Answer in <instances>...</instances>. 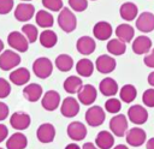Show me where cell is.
I'll list each match as a JSON object with an SVG mask.
<instances>
[{"label":"cell","instance_id":"1","mask_svg":"<svg viewBox=\"0 0 154 149\" xmlns=\"http://www.w3.org/2000/svg\"><path fill=\"white\" fill-rule=\"evenodd\" d=\"M58 24L65 32H72L77 26V18L69 7H63L58 14Z\"/></svg>","mask_w":154,"mask_h":149},{"label":"cell","instance_id":"2","mask_svg":"<svg viewBox=\"0 0 154 149\" xmlns=\"http://www.w3.org/2000/svg\"><path fill=\"white\" fill-rule=\"evenodd\" d=\"M32 71L34 73L41 78V79H46L52 74L53 71V64L52 61L46 58V56H41L37 58L34 62H32Z\"/></svg>","mask_w":154,"mask_h":149},{"label":"cell","instance_id":"3","mask_svg":"<svg viewBox=\"0 0 154 149\" xmlns=\"http://www.w3.org/2000/svg\"><path fill=\"white\" fill-rule=\"evenodd\" d=\"M20 55L12 50V49H6L0 54V68L4 71H10L17 67L20 64Z\"/></svg>","mask_w":154,"mask_h":149},{"label":"cell","instance_id":"4","mask_svg":"<svg viewBox=\"0 0 154 149\" xmlns=\"http://www.w3.org/2000/svg\"><path fill=\"white\" fill-rule=\"evenodd\" d=\"M7 43L11 48L20 53L26 52L29 48V41L20 31H11L7 36Z\"/></svg>","mask_w":154,"mask_h":149},{"label":"cell","instance_id":"5","mask_svg":"<svg viewBox=\"0 0 154 149\" xmlns=\"http://www.w3.org/2000/svg\"><path fill=\"white\" fill-rule=\"evenodd\" d=\"M106 119V113L102 107L100 106H91L85 112V121L89 126L97 127L100 126Z\"/></svg>","mask_w":154,"mask_h":149},{"label":"cell","instance_id":"6","mask_svg":"<svg viewBox=\"0 0 154 149\" xmlns=\"http://www.w3.org/2000/svg\"><path fill=\"white\" fill-rule=\"evenodd\" d=\"M111 132L117 137H123L128 132V118L124 114H116L109 120Z\"/></svg>","mask_w":154,"mask_h":149},{"label":"cell","instance_id":"7","mask_svg":"<svg viewBox=\"0 0 154 149\" xmlns=\"http://www.w3.org/2000/svg\"><path fill=\"white\" fill-rule=\"evenodd\" d=\"M128 118L135 125H142L148 120V112L141 105H132L128 109Z\"/></svg>","mask_w":154,"mask_h":149},{"label":"cell","instance_id":"8","mask_svg":"<svg viewBox=\"0 0 154 149\" xmlns=\"http://www.w3.org/2000/svg\"><path fill=\"white\" fill-rule=\"evenodd\" d=\"M77 96H78V101L82 105L90 106L91 103L95 102L96 96H97V91H96V88L94 85L83 84L82 88L79 89V91L77 93Z\"/></svg>","mask_w":154,"mask_h":149},{"label":"cell","instance_id":"9","mask_svg":"<svg viewBox=\"0 0 154 149\" xmlns=\"http://www.w3.org/2000/svg\"><path fill=\"white\" fill-rule=\"evenodd\" d=\"M78 112H79V103L75 97L67 96L63 100V103L60 105V113L65 118H73L78 114Z\"/></svg>","mask_w":154,"mask_h":149},{"label":"cell","instance_id":"10","mask_svg":"<svg viewBox=\"0 0 154 149\" xmlns=\"http://www.w3.org/2000/svg\"><path fill=\"white\" fill-rule=\"evenodd\" d=\"M125 138H126V143L129 145L140 147L146 142L147 135H146V131L141 127H131L130 130H128Z\"/></svg>","mask_w":154,"mask_h":149},{"label":"cell","instance_id":"11","mask_svg":"<svg viewBox=\"0 0 154 149\" xmlns=\"http://www.w3.org/2000/svg\"><path fill=\"white\" fill-rule=\"evenodd\" d=\"M116 66H117L116 59L111 55H107V54L100 55L95 61L96 70L100 73H103V74H107V73H111L112 71H114Z\"/></svg>","mask_w":154,"mask_h":149},{"label":"cell","instance_id":"12","mask_svg":"<svg viewBox=\"0 0 154 149\" xmlns=\"http://www.w3.org/2000/svg\"><path fill=\"white\" fill-rule=\"evenodd\" d=\"M60 105V95L58 91L55 90H48L43 94L42 99H41V106L43 107V109L52 112L55 111Z\"/></svg>","mask_w":154,"mask_h":149},{"label":"cell","instance_id":"13","mask_svg":"<svg viewBox=\"0 0 154 149\" xmlns=\"http://www.w3.org/2000/svg\"><path fill=\"white\" fill-rule=\"evenodd\" d=\"M31 118L25 112H14L10 118V124L14 130L23 131L30 126Z\"/></svg>","mask_w":154,"mask_h":149},{"label":"cell","instance_id":"14","mask_svg":"<svg viewBox=\"0 0 154 149\" xmlns=\"http://www.w3.org/2000/svg\"><path fill=\"white\" fill-rule=\"evenodd\" d=\"M35 14V6L29 2H20L14 8V18L19 22H28Z\"/></svg>","mask_w":154,"mask_h":149},{"label":"cell","instance_id":"15","mask_svg":"<svg viewBox=\"0 0 154 149\" xmlns=\"http://www.w3.org/2000/svg\"><path fill=\"white\" fill-rule=\"evenodd\" d=\"M66 132H67V136L72 139V141H82L87 136V127L81 121H72L67 125V129H66Z\"/></svg>","mask_w":154,"mask_h":149},{"label":"cell","instance_id":"16","mask_svg":"<svg viewBox=\"0 0 154 149\" xmlns=\"http://www.w3.org/2000/svg\"><path fill=\"white\" fill-rule=\"evenodd\" d=\"M136 28L141 32H150L154 30V14L150 12H142L136 18Z\"/></svg>","mask_w":154,"mask_h":149},{"label":"cell","instance_id":"17","mask_svg":"<svg viewBox=\"0 0 154 149\" xmlns=\"http://www.w3.org/2000/svg\"><path fill=\"white\" fill-rule=\"evenodd\" d=\"M36 137L41 143H51L55 137V127L51 123H43L37 127Z\"/></svg>","mask_w":154,"mask_h":149},{"label":"cell","instance_id":"18","mask_svg":"<svg viewBox=\"0 0 154 149\" xmlns=\"http://www.w3.org/2000/svg\"><path fill=\"white\" fill-rule=\"evenodd\" d=\"M112 32H113V29H112V25L106 22V20H100L97 22L94 28H93V35L100 40V41H106V40H109L111 36H112Z\"/></svg>","mask_w":154,"mask_h":149},{"label":"cell","instance_id":"19","mask_svg":"<svg viewBox=\"0 0 154 149\" xmlns=\"http://www.w3.org/2000/svg\"><path fill=\"white\" fill-rule=\"evenodd\" d=\"M150 48H152V40L148 36H144V35L137 36L132 42V50L135 54H138V55L148 54Z\"/></svg>","mask_w":154,"mask_h":149},{"label":"cell","instance_id":"20","mask_svg":"<svg viewBox=\"0 0 154 149\" xmlns=\"http://www.w3.org/2000/svg\"><path fill=\"white\" fill-rule=\"evenodd\" d=\"M76 48H77L78 53H81L82 55H89V54H91L95 50L96 43H95L93 37H90V36H82V37H79L77 40Z\"/></svg>","mask_w":154,"mask_h":149},{"label":"cell","instance_id":"21","mask_svg":"<svg viewBox=\"0 0 154 149\" xmlns=\"http://www.w3.org/2000/svg\"><path fill=\"white\" fill-rule=\"evenodd\" d=\"M99 89H100V91H101L102 95L109 96V97H113V96L117 95L118 91H119L118 83H117L113 78H111V77L103 78V79L100 82V84H99Z\"/></svg>","mask_w":154,"mask_h":149},{"label":"cell","instance_id":"22","mask_svg":"<svg viewBox=\"0 0 154 149\" xmlns=\"http://www.w3.org/2000/svg\"><path fill=\"white\" fill-rule=\"evenodd\" d=\"M23 96L29 102H36L42 97V87L37 83L26 84L23 89Z\"/></svg>","mask_w":154,"mask_h":149},{"label":"cell","instance_id":"23","mask_svg":"<svg viewBox=\"0 0 154 149\" xmlns=\"http://www.w3.org/2000/svg\"><path fill=\"white\" fill-rule=\"evenodd\" d=\"M95 145L99 149H111L114 145V136L112 132L102 130L95 137Z\"/></svg>","mask_w":154,"mask_h":149},{"label":"cell","instance_id":"24","mask_svg":"<svg viewBox=\"0 0 154 149\" xmlns=\"http://www.w3.org/2000/svg\"><path fill=\"white\" fill-rule=\"evenodd\" d=\"M28 145V138L22 132H14L6 141L7 149H25Z\"/></svg>","mask_w":154,"mask_h":149},{"label":"cell","instance_id":"25","mask_svg":"<svg viewBox=\"0 0 154 149\" xmlns=\"http://www.w3.org/2000/svg\"><path fill=\"white\" fill-rule=\"evenodd\" d=\"M10 81L16 85H24L30 81V72L26 67L14 68L10 73Z\"/></svg>","mask_w":154,"mask_h":149},{"label":"cell","instance_id":"26","mask_svg":"<svg viewBox=\"0 0 154 149\" xmlns=\"http://www.w3.org/2000/svg\"><path fill=\"white\" fill-rule=\"evenodd\" d=\"M119 13H120V17L124 20L131 22V20H134L135 18L138 17V8H137L136 4L131 2V1H126L120 6Z\"/></svg>","mask_w":154,"mask_h":149},{"label":"cell","instance_id":"27","mask_svg":"<svg viewBox=\"0 0 154 149\" xmlns=\"http://www.w3.org/2000/svg\"><path fill=\"white\" fill-rule=\"evenodd\" d=\"M94 67H95V64L90 59L82 58L76 64V72L81 77H90L94 72Z\"/></svg>","mask_w":154,"mask_h":149},{"label":"cell","instance_id":"28","mask_svg":"<svg viewBox=\"0 0 154 149\" xmlns=\"http://www.w3.org/2000/svg\"><path fill=\"white\" fill-rule=\"evenodd\" d=\"M116 36H117V38H119L120 41H123L125 43L130 42V41H132V38L135 36V29L130 24H126V23L119 24L116 29Z\"/></svg>","mask_w":154,"mask_h":149},{"label":"cell","instance_id":"29","mask_svg":"<svg viewBox=\"0 0 154 149\" xmlns=\"http://www.w3.org/2000/svg\"><path fill=\"white\" fill-rule=\"evenodd\" d=\"M35 20H36V24L43 29H49L54 24V18H53L52 13L46 10L37 11L35 14Z\"/></svg>","mask_w":154,"mask_h":149},{"label":"cell","instance_id":"30","mask_svg":"<svg viewBox=\"0 0 154 149\" xmlns=\"http://www.w3.org/2000/svg\"><path fill=\"white\" fill-rule=\"evenodd\" d=\"M38 40H40L41 46H43L45 48H53L57 44V42H58V36H57V34L53 30L45 29L40 34Z\"/></svg>","mask_w":154,"mask_h":149},{"label":"cell","instance_id":"31","mask_svg":"<svg viewBox=\"0 0 154 149\" xmlns=\"http://www.w3.org/2000/svg\"><path fill=\"white\" fill-rule=\"evenodd\" d=\"M83 82L82 78L78 76H69L64 81V90L67 94H77L82 88Z\"/></svg>","mask_w":154,"mask_h":149},{"label":"cell","instance_id":"32","mask_svg":"<svg viewBox=\"0 0 154 149\" xmlns=\"http://www.w3.org/2000/svg\"><path fill=\"white\" fill-rule=\"evenodd\" d=\"M106 48H107L108 53L112 55H123L126 52L125 42L120 41L119 38H109Z\"/></svg>","mask_w":154,"mask_h":149},{"label":"cell","instance_id":"33","mask_svg":"<svg viewBox=\"0 0 154 149\" xmlns=\"http://www.w3.org/2000/svg\"><path fill=\"white\" fill-rule=\"evenodd\" d=\"M54 65L61 72H69L73 66V59L69 54H59L55 58Z\"/></svg>","mask_w":154,"mask_h":149},{"label":"cell","instance_id":"34","mask_svg":"<svg viewBox=\"0 0 154 149\" xmlns=\"http://www.w3.org/2000/svg\"><path fill=\"white\" fill-rule=\"evenodd\" d=\"M136 96H137V90L132 84H125L120 88L119 97L123 102L130 103L136 99Z\"/></svg>","mask_w":154,"mask_h":149},{"label":"cell","instance_id":"35","mask_svg":"<svg viewBox=\"0 0 154 149\" xmlns=\"http://www.w3.org/2000/svg\"><path fill=\"white\" fill-rule=\"evenodd\" d=\"M22 32H23L24 36L28 38L29 43L36 42V40H37V37H38L37 26H35L34 24H24V25L22 26Z\"/></svg>","mask_w":154,"mask_h":149},{"label":"cell","instance_id":"36","mask_svg":"<svg viewBox=\"0 0 154 149\" xmlns=\"http://www.w3.org/2000/svg\"><path fill=\"white\" fill-rule=\"evenodd\" d=\"M105 109H106L108 113L117 114V113L122 109L120 100H119V99H116V97H111V99H108V100L105 102Z\"/></svg>","mask_w":154,"mask_h":149},{"label":"cell","instance_id":"37","mask_svg":"<svg viewBox=\"0 0 154 149\" xmlns=\"http://www.w3.org/2000/svg\"><path fill=\"white\" fill-rule=\"evenodd\" d=\"M42 5L43 7L53 12H60L64 7L63 0H42Z\"/></svg>","mask_w":154,"mask_h":149},{"label":"cell","instance_id":"38","mask_svg":"<svg viewBox=\"0 0 154 149\" xmlns=\"http://www.w3.org/2000/svg\"><path fill=\"white\" fill-rule=\"evenodd\" d=\"M69 6L76 12H83L88 7V0H69Z\"/></svg>","mask_w":154,"mask_h":149},{"label":"cell","instance_id":"39","mask_svg":"<svg viewBox=\"0 0 154 149\" xmlns=\"http://www.w3.org/2000/svg\"><path fill=\"white\" fill-rule=\"evenodd\" d=\"M142 102L147 107H154V88L144 90V93L142 94Z\"/></svg>","mask_w":154,"mask_h":149},{"label":"cell","instance_id":"40","mask_svg":"<svg viewBox=\"0 0 154 149\" xmlns=\"http://www.w3.org/2000/svg\"><path fill=\"white\" fill-rule=\"evenodd\" d=\"M11 93V84L5 79L0 77V99H5Z\"/></svg>","mask_w":154,"mask_h":149},{"label":"cell","instance_id":"41","mask_svg":"<svg viewBox=\"0 0 154 149\" xmlns=\"http://www.w3.org/2000/svg\"><path fill=\"white\" fill-rule=\"evenodd\" d=\"M13 0H0V14H7L13 8Z\"/></svg>","mask_w":154,"mask_h":149},{"label":"cell","instance_id":"42","mask_svg":"<svg viewBox=\"0 0 154 149\" xmlns=\"http://www.w3.org/2000/svg\"><path fill=\"white\" fill-rule=\"evenodd\" d=\"M143 62L146 64V66H148V67H152V68H154V48L144 56V59H143Z\"/></svg>","mask_w":154,"mask_h":149},{"label":"cell","instance_id":"43","mask_svg":"<svg viewBox=\"0 0 154 149\" xmlns=\"http://www.w3.org/2000/svg\"><path fill=\"white\" fill-rule=\"evenodd\" d=\"M8 113H10V108L6 103L1 102L0 101V121L5 120L7 117H8Z\"/></svg>","mask_w":154,"mask_h":149},{"label":"cell","instance_id":"44","mask_svg":"<svg viewBox=\"0 0 154 149\" xmlns=\"http://www.w3.org/2000/svg\"><path fill=\"white\" fill-rule=\"evenodd\" d=\"M8 136V129L6 127V125L0 124V143L4 142Z\"/></svg>","mask_w":154,"mask_h":149},{"label":"cell","instance_id":"45","mask_svg":"<svg viewBox=\"0 0 154 149\" xmlns=\"http://www.w3.org/2000/svg\"><path fill=\"white\" fill-rule=\"evenodd\" d=\"M82 149H99V148H97L95 144H93L91 142H87V143L83 144Z\"/></svg>","mask_w":154,"mask_h":149},{"label":"cell","instance_id":"46","mask_svg":"<svg viewBox=\"0 0 154 149\" xmlns=\"http://www.w3.org/2000/svg\"><path fill=\"white\" fill-rule=\"evenodd\" d=\"M146 148H147V149H154V137L149 138V139L146 142Z\"/></svg>","mask_w":154,"mask_h":149},{"label":"cell","instance_id":"47","mask_svg":"<svg viewBox=\"0 0 154 149\" xmlns=\"http://www.w3.org/2000/svg\"><path fill=\"white\" fill-rule=\"evenodd\" d=\"M147 81H148V83H149L152 87H154V71L149 73V76H148V78H147Z\"/></svg>","mask_w":154,"mask_h":149},{"label":"cell","instance_id":"48","mask_svg":"<svg viewBox=\"0 0 154 149\" xmlns=\"http://www.w3.org/2000/svg\"><path fill=\"white\" fill-rule=\"evenodd\" d=\"M65 149H81V147L78 144H76V143H70V144H67L65 147Z\"/></svg>","mask_w":154,"mask_h":149},{"label":"cell","instance_id":"49","mask_svg":"<svg viewBox=\"0 0 154 149\" xmlns=\"http://www.w3.org/2000/svg\"><path fill=\"white\" fill-rule=\"evenodd\" d=\"M113 149H129L126 145H124V144H118V145H116Z\"/></svg>","mask_w":154,"mask_h":149},{"label":"cell","instance_id":"50","mask_svg":"<svg viewBox=\"0 0 154 149\" xmlns=\"http://www.w3.org/2000/svg\"><path fill=\"white\" fill-rule=\"evenodd\" d=\"M4 52V42H2V40L0 38V54Z\"/></svg>","mask_w":154,"mask_h":149},{"label":"cell","instance_id":"51","mask_svg":"<svg viewBox=\"0 0 154 149\" xmlns=\"http://www.w3.org/2000/svg\"><path fill=\"white\" fill-rule=\"evenodd\" d=\"M22 1H24V2H26V1H31V0H22Z\"/></svg>","mask_w":154,"mask_h":149},{"label":"cell","instance_id":"52","mask_svg":"<svg viewBox=\"0 0 154 149\" xmlns=\"http://www.w3.org/2000/svg\"><path fill=\"white\" fill-rule=\"evenodd\" d=\"M0 149H4V148H0Z\"/></svg>","mask_w":154,"mask_h":149},{"label":"cell","instance_id":"53","mask_svg":"<svg viewBox=\"0 0 154 149\" xmlns=\"http://www.w3.org/2000/svg\"><path fill=\"white\" fill-rule=\"evenodd\" d=\"M93 1H95V0H93Z\"/></svg>","mask_w":154,"mask_h":149}]
</instances>
